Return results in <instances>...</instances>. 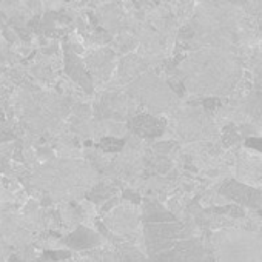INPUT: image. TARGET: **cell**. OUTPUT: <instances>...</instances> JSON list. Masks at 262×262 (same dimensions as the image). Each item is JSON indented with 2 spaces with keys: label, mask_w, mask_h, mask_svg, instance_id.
I'll use <instances>...</instances> for the list:
<instances>
[{
  "label": "cell",
  "mask_w": 262,
  "mask_h": 262,
  "mask_svg": "<svg viewBox=\"0 0 262 262\" xmlns=\"http://www.w3.org/2000/svg\"><path fill=\"white\" fill-rule=\"evenodd\" d=\"M185 86L201 96L233 94L241 83V65L236 51L202 48L181 65Z\"/></svg>",
  "instance_id": "cell-1"
},
{
  "label": "cell",
  "mask_w": 262,
  "mask_h": 262,
  "mask_svg": "<svg viewBox=\"0 0 262 262\" xmlns=\"http://www.w3.org/2000/svg\"><path fill=\"white\" fill-rule=\"evenodd\" d=\"M214 262H262V236L244 230H221L210 237Z\"/></svg>",
  "instance_id": "cell-2"
},
{
  "label": "cell",
  "mask_w": 262,
  "mask_h": 262,
  "mask_svg": "<svg viewBox=\"0 0 262 262\" xmlns=\"http://www.w3.org/2000/svg\"><path fill=\"white\" fill-rule=\"evenodd\" d=\"M129 91L136 100L155 111H165L173 108V103L176 105V96L170 93L159 77L150 73L136 77L135 82L129 85Z\"/></svg>",
  "instance_id": "cell-3"
},
{
  "label": "cell",
  "mask_w": 262,
  "mask_h": 262,
  "mask_svg": "<svg viewBox=\"0 0 262 262\" xmlns=\"http://www.w3.org/2000/svg\"><path fill=\"white\" fill-rule=\"evenodd\" d=\"M234 176L251 188H262V155L253 150H239Z\"/></svg>",
  "instance_id": "cell-4"
},
{
  "label": "cell",
  "mask_w": 262,
  "mask_h": 262,
  "mask_svg": "<svg viewBox=\"0 0 262 262\" xmlns=\"http://www.w3.org/2000/svg\"><path fill=\"white\" fill-rule=\"evenodd\" d=\"M131 129L135 131L136 135L142 136V138H153L158 136L164 131L165 122L156 116H150V114H139L135 116L129 122Z\"/></svg>",
  "instance_id": "cell-5"
},
{
  "label": "cell",
  "mask_w": 262,
  "mask_h": 262,
  "mask_svg": "<svg viewBox=\"0 0 262 262\" xmlns=\"http://www.w3.org/2000/svg\"><path fill=\"white\" fill-rule=\"evenodd\" d=\"M250 145L262 151V139H250Z\"/></svg>",
  "instance_id": "cell-6"
}]
</instances>
